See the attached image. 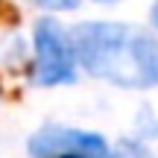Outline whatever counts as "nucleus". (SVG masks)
<instances>
[{"label":"nucleus","instance_id":"nucleus-1","mask_svg":"<svg viewBox=\"0 0 158 158\" xmlns=\"http://www.w3.org/2000/svg\"><path fill=\"white\" fill-rule=\"evenodd\" d=\"M76 59L88 73L120 88L158 85V41L129 23L91 21L73 29Z\"/></svg>","mask_w":158,"mask_h":158},{"label":"nucleus","instance_id":"nucleus-2","mask_svg":"<svg viewBox=\"0 0 158 158\" xmlns=\"http://www.w3.org/2000/svg\"><path fill=\"white\" fill-rule=\"evenodd\" d=\"M35 79L41 85H62L76 79L73 41L53 18H41L35 23Z\"/></svg>","mask_w":158,"mask_h":158},{"label":"nucleus","instance_id":"nucleus-3","mask_svg":"<svg viewBox=\"0 0 158 158\" xmlns=\"http://www.w3.org/2000/svg\"><path fill=\"white\" fill-rule=\"evenodd\" d=\"M32 158H111V149L94 132L44 126L29 138Z\"/></svg>","mask_w":158,"mask_h":158},{"label":"nucleus","instance_id":"nucleus-4","mask_svg":"<svg viewBox=\"0 0 158 158\" xmlns=\"http://www.w3.org/2000/svg\"><path fill=\"white\" fill-rule=\"evenodd\" d=\"M32 3L41 9H76L79 0H32Z\"/></svg>","mask_w":158,"mask_h":158},{"label":"nucleus","instance_id":"nucleus-5","mask_svg":"<svg viewBox=\"0 0 158 158\" xmlns=\"http://www.w3.org/2000/svg\"><path fill=\"white\" fill-rule=\"evenodd\" d=\"M152 21H155V27H158V3L152 6Z\"/></svg>","mask_w":158,"mask_h":158},{"label":"nucleus","instance_id":"nucleus-6","mask_svg":"<svg viewBox=\"0 0 158 158\" xmlns=\"http://www.w3.org/2000/svg\"><path fill=\"white\" fill-rule=\"evenodd\" d=\"M102 3H111V0H102Z\"/></svg>","mask_w":158,"mask_h":158}]
</instances>
